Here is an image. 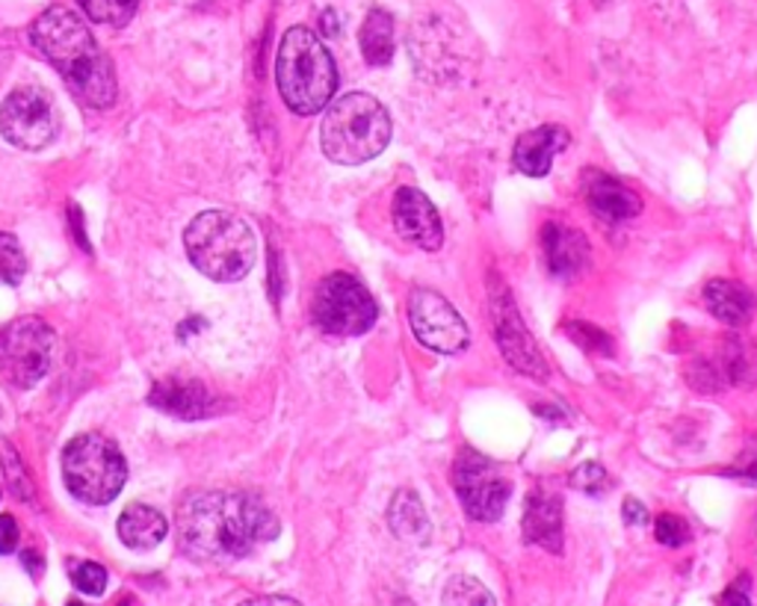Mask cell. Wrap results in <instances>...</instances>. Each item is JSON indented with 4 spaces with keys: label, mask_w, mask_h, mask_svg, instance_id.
Here are the masks:
<instances>
[{
    "label": "cell",
    "mask_w": 757,
    "mask_h": 606,
    "mask_svg": "<svg viewBox=\"0 0 757 606\" xmlns=\"http://www.w3.org/2000/svg\"><path fill=\"white\" fill-rule=\"evenodd\" d=\"M53 331L41 319H15L0 331V373L19 388H31L48 373Z\"/></svg>",
    "instance_id": "obj_8"
},
{
    "label": "cell",
    "mask_w": 757,
    "mask_h": 606,
    "mask_svg": "<svg viewBox=\"0 0 757 606\" xmlns=\"http://www.w3.org/2000/svg\"><path fill=\"white\" fill-rule=\"evenodd\" d=\"M62 473L69 492L83 504L104 506L122 492L128 480V464L122 450L104 435H77L62 456Z\"/></svg>",
    "instance_id": "obj_6"
},
{
    "label": "cell",
    "mask_w": 757,
    "mask_h": 606,
    "mask_svg": "<svg viewBox=\"0 0 757 606\" xmlns=\"http://www.w3.org/2000/svg\"><path fill=\"white\" fill-rule=\"evenodd\" d=\"M72 216H74V226H81V214H77V207H72ZM77 240H81V246L83 249H89V243H86V237L77 231Z\"/></svg>",
    "instance_id": "obj_36"
},
{
    "label": "cell",
    "mask_w": 757,
    "mask_h": 606,
    "mask_svg": "<svg viewBox=\"0 0 757 606\" xmlns=\"http://www.w3.org/2000/svg\"><path fill=\"white\" fill-rule=\"evenodd\" d=\"M72 580L83 595L98 597L104 595V589H107V571H104V566H98V562H81V566H74Z\"/></svg>",
    "instance_id": "obj_30"
},
{
    "label": "cell",
    "mask_w": 757,
    "mask_h": 606,
    "mask_svg": "<svg viewBox=\"0 0 757 606\" xmlns=\"http://www.w3.org/2000/svg\"><path fill=\"white\" fill-rule=\"evenodd\" d=\"M69 606H83V604H77V601H74V604H69Z\"/></svg>",
    "instance_id": "obj_37"
},
{
    "label": "cell",
    "mask_w": 757,
    "mask_h": 606,
    "mask_svg": "<svg viewBox=\"0 0 757 606\" xmlns=\"http://www.w3.org/2000/svg\"><path fill=\"white\" fill-rule=\"evenodd\" d=\"M19 545V526L12 514H0V554H12Z\"/></svg>",
    "instance_id": "obj_32"
},
{
    "label": "cell",
    "mask_w": 757,
    "mask_h": 606,
    "mask_svg": "<svg viewBox=\"0 0 757 606\" xmlns=\"http://www.w3.org/2000/svg\"><path fill=\"white\" fill-rule=\"evenodd\" d=\"M311 314H314L317 329L332 338H359L373 329L378 308L359 278L347 276V272H332L317 284Z\"/></svg>",
    "instance_id": "obj_7"
},
{
    "label": "cell",
    "mask_w": 757,
    "mask_h": 606,
    "mask_svg": "<svg viewBox=\"0 0 757 606\" xmlns=\"http://www.w3.org/2000/svg\"><path fill=\"white\" fill-rule=\"evenodd\" d=\"M725 371L734 385H755L757 347H752L748 340H731L725 350Z\"/></svg>",
    "instance_id": "obj_24"
},
{
    "label": "cell",
    "mask_w": 757,
    "mask_h": 606,
    "mask_svg": "<svg viewBox=\"0 0 757 606\" xmlns=\"http://www.w3.org/2000/svg\"><path fill=\"white\" fill-rule=\"evenodd\" d=\"M586 202H589V210L610 226L627 222L642 210V202L634 190H627L618 178L594 172V169L586 178Z\"/></svg>",
    "instance_id": "obj_16"
},
{
    "label": "cell",
    "mask_w": 757,
    "mask_h": 606,
    "mask_svg": "<svg viewBox=\"0 0 757 606\" xmlns=\"http://www.w3.org/2000/svg\"><path fill=\"white\" fill-rule=\"evenodd\" d=\"M394 228L406 243L426 249V252L441 249V240H444L435 205L420 190H411V186H402L394 196Z\"/></svg>",
    "instance_id": "obj_13"
},
{
    "label": "cell",
    "mask_w": 757,
    "mask_h": 606,
    "mask_svg": "<svg viewBox=\"0 0 757 606\" xmlns=\"http://www.w3.org/2000/svg\"><path fill=\"white\" fill-rule=\"evenodd\" d=\"M572 143V136L565 131L563 124H542L536 131H527V134L515 143V166L521 169L524 175L542 178L551 172L553 157L565 152Z\"/></svg>",
    "instance_id": "obj_18"
},
{
    "label": "cell",
    "mask_w": 757,
    "mask_h": 606,
    "mask_svg": "<svg viewBox=\"0 0 757 606\" xmlns=\"http://www.w3.org/2000/svg\"><path fill=\"white\" fill-rule=\"evenodd\" d=\"M187 255L199 272L214 281H237L255 267L257 243L252 228L235 214L207 210L184 231Z\"/></svg>",
    "instance_id": "obj_5"
},
{
    "label": "cell",
    "mask_w": 757,
    "mask_h": 606,
    "mask_svg": "<svg viewBox=\"0 0 757 606\" xmlns=\"http://www.w3.org/2000/svg\"><path fill=\"white\" fill-rule=\"evenodd\" d=\"M705 302L713 317L722 319L725 326H734V329L748 326L757 308L752 290L737 284V281H710L705 290Z\"/></svg>",
    "instance_id": "obj_19"
},
{
    "label": "cell",
    "mask_w": 757,
    "mask_h": 606,
    "mask_svg": "<svg viewBox=\"0 0 757 606\" xmlns=\"http://www.w3.org/2000/svg\"><path fill=\"white\" fill-rule=\"evenodd\" d=\"M31 39L36 51L62 74L72 93L89 107L116 101L113 65L104 57L86 21L69 7H51L33 21Z\"/></svg>",
    "instance_id": "obj_2"
},
{
    "label": "cell",
    "mask_w": 757,
    "mask_h": 606,
    "mask_svg": "<svg viewBox=\"0 0 757 606\" xmlns=\"http://www.w3.org/2000/svg\"><path fill=\"white\" fill-rule=\"evenodd\" d=\"M359 41L370 65H388L394 57V19L385 10H373L361 24Z\"/></svg>",
    "instance_id": "obj_22"
},
{
    "label": "cell",
    "mask_w": 757,
    "mask_h": 606,
    "mask_svg": "<svg viewBox=\"0 0 757 606\" xmlns=\"http://www.w3.org/2000/svg\"><path fill=\"white\" fill-rule=\"evenodd\" d=\"M278 93L297 116H314L335 98L338 69L317 33L290 27L281 39L276 60Z\"/></svg>",
    "instance_id": "obj_3"
},
{
    "label": "cell",
    "mask_w": 757,
    "mask_h": 606,
    "mask_svg": "<svg viewBox=\"0 0 757 606\" xmlns=\"http://www.w3.org/2000/svg\"><path fill=\"white\" fill-rule=\"evenodd\" d=\"M542 246L544 257H548V267H551V272L556 278L580 276V272L589 267V260H592L589 240H586L584 231L560 226V222L544 226Z\"/></svg>",
    "instance_id": "obj_15"
},
{
    "label": "cell",
    "mask_w": 757,
    "mask_h": 606,
    "mask_svg": "<svg viewBox=\"0 0 757 606\" xmlns=\"http://www.w3.org/2000/svg\"><path fill=\"white\" fill-rule=\"evenodd\" d=\"M409 326L414 338L432 352L441 355H456L468 347L471 331L465 326V319L447 299L435 293V290L418 288L409 296Z\"/></svg>",
    "instance_id": "obj_11"
},
{
    "label": "cell",
    "mask_w": 757,
    "mask_h": 606,
    "mask_svg": "<svg viewBox=\"0 0 757 606\" xmlns=\"http://www.w3.org/2000/svg\"><path fill=\"white\" fill-rule=\"evenodd\" d=\"M24 562L31 566L33 574H39V571H41V559L36 554H33V550H24Z\"/></svg>",
    "instance_id": "obj_35"
},
{
    "label": "cell",
    "mask_w": 757,
    "mask_h": 606,
    "mask_svg": "<svg viewBox=\"0 0 757 606\" xmlns=\"http://www.w3.org/2000/svg\"><path fill=\"white\" fill-rule=\"evenodd\" d=\"M622 518L627 521V526H645L651 518H648V509H645L639 500H625V509H622Z\"/></svg>",
    "instance_id": "obj_33"
},
{
    "label": "cell",
    "mask_w": 757,
    "mask_h": 606,
    "mask_svg": "<svg viewBox=\"0 0 757 606\" xmlns=\"http://www.w3.org/2000/svg\"><path fill=\"white\" fill-rule=\"evenodd\" d=\"M154 409L184 417V421H195V417H207L214 414L216 397L207 391L202 381L193 379H166L154 385L152 397H148Z\"/></svg>",
    "instance_id": "obj_17"
},
{
    "label": "cell",
    "mask_w": 757,
    "mask_h": 606,
    "mask_svg": "<svg viewBox=\"0 0 757 606\" xmlns=\"http://www.w3.org/2000/svg\"><path fill=\"white\" fill-rule=\"evenodd\" d=\"M492 317H494V335H497V347H501L503 359L509 361L512 367L524 376L532 379H544L548 376V364H544L542 350L536 347V340L530 338V331L524 326V319L518 317V308L506 290H494L492 293Z\"/></svg>",
    "instance_id": "obj_12"
},
{
    "label": "cell",
    "mask_w": 757,
    "mask_h": 606,
    "mask_svg": "<svg viewBox=\"0 0 757 606\" xmlns=\"http://www.w3.org/2000/svg\"><path fill=\"white\" fill-rule=\"evenodd\" d=\"M27 272V257L21 252L19 240L12 234H0V284H19Z\"/></svg>",
    "instance_id": "obj_27"
},
{
    "label": "cell",
    "mask_w": 757,
    "mask_h": 606,
    "mask_svg": "<svg viewBox=\"0 0 757 606\" xmlns=\"http://www.w3.org/2000/svg\"><path fill=\"white\" fill-rule=\"evenodd\" d=\"M0 131L19 148L39 152L57 134V110L41 86H19L0 107Z\"/></svg>",
    "instance_id": "obj_10"
},
{
    "label": "cell",
    "mask_w": 757,
    "mask_h": 606,
    "mask_svg": "<svg viewBox=\"0 0 757 606\" xmlns=\"http://www.w3.org/2000/svg\"><path fill=\"white\" fill-rule=\"evenodd\" d=\"M124 606H128V604H124Z\"/></svg>",
    "instance_id": "obj_38"
},
{
    "label": "cell",
    "mask_w": 757,
    "mask_h": 606,
    "mask_svg": "<svg viewBox=\"0 0 757 606\" xmlns=\"http://www.w3.org/2000/svg\"><path fill=\"white\" fill-rule=\"evenodd\" d=\"M0 462H3V473H7V483H10L12 494H15V497H27V500H33L36 492H33L31 473H27V468H24V462H21V456L15 452V447H12L10 441H3V438H0Z\"/></svg>",
    "instance_id": "obj_26"
},
{
    "label": "cell",
    "mask_w": 757,
    "mask_h": 606,
    "mask_svg": "<svg viewBox=\"0 0 757 606\" xmlns=\"http://www.w3.org/2000/svg\"><path fill=\"white\" fill-rule=\"evenodd\" d=\"M388 524L394 535L402 538V542L420 545V542L430 538V521H426V512H423L414 492H399L394 497V504L388 509Z\"/></svg>",
    "instance_id": "obj_21"
},
{
    "label": "cell",
    "mask_w": 757,
    "mask_h": 606,
    "mask_svg": "<svg viewBox=\"0 0 757 606\" xmlns=\"http://www.w3.org/2000/svg\"><path fill=\"white\" fill-rule=\"evenodd\" d=\"M240 606H302L297 604L293 597H281V595H264V597H252V601H243Z\"/></svg>",
    "instance_id": "obj_34"
},
{
    "label": "cell",
    "mask_w": 757,
    "mask_h": 606,
    "mask_svg": "<svg viewBox=\"0 0 757 606\" xmlns=\"http://www.w3.org/2000/svg\"><path fill=\"white\" fill-rule=\"evenodd\" d=\"M77 3L95 24H110V27H124L140 7V0H77Z\"/></svg>",
    "instance_id": "obj_25"
},
{
    "label": "cell",
    "mask_w": 757,
    "mask_h": 606,
    "mask_svg": "<svg viewBox=\"0 0 757 606\" xmlns=\"http://www.w3.org/2000/svg\"><path fill=\"white\" fill-rule=\"evenodd\" d=\"M166 518L152 506H128L119 518V538L131 550H152L166 538Z\"/></svg>",
    "instance_id": "obj_20"
},
{
    "label": "cell",
    "mask_w": 757,
    "mask_h": 606,
    "mask_svg": "<svg viewBox=\"0 0 757 606\" xmlns=\"http://www.w3.org/2000/svg\"><path fill=\"white\" fill-rule=\"evenodd\" d=\"M390 143L388 110L364 93L340 95L328 101L320 122V145L332 163L359 166L378 157Z\"/></svg>",
    "instance_id": "obj_4"
},
{
    "label": "cell",
    "mask_w": 757,
    "mask_h": 606,
    "mask_svg": "<svg viewBox=\"0 0 757 606\" xmlns=\"http://www.w3.org/2000/svg\"><path fill=\"white\" fill-rule=\"evenodd\" d=\"M453 488L459 494L465 512L482 524H492L501 518L512 492L501 468L473 450H461L453 464Z\"/></svg>",
    "instance_id": "obj_9"
},
{
    "label": "cell",
    "mask_w": 757,
    "mask_h": 606,
    "mask_svg": "<svg viewBox=\"0 0 757 606\" xmlns=\"http://www.w3.org/2000/svg\"><path fill=\"white\" fill-rule=\"evenodd\" d=\"M572 485L577 488V492L584 494H592V497H598V494L610 492V476H606V471L601 468L598 462H586L580 464L577 471L572 473Z\"/></svg>",
    "instance_id": "obj_28"
},
{
    "label": "cell",
    "mask_w": 757,
    "mask_h": 606,
    "mask_svg": "<svg viewBox=\"0 0 757 606\" xmlns=\"http://www.w3.org/2000/svg\"><path fill=\"white\" fill-rule=\"evenodd\" d=\"M278 535V518L252 494L202 492L178 509V545L195 562H235Z\"/></svg>",
    "instance_id": "obj_1"
},
{
    "label": "cell",
    "mask_w": 757,
    "mask_h": 606,
    "mask_svg": "<svg viewBox=\"0 0 757 606\" xmlns=\"http://www.w3.org/2000/svg\"><path fill=\"white\" fill-rule=\"evenodd\" d=\"M524 542L539 545L551 554L563 550V500L548 488L527 494L524 504Z\"/></svg>",
    "instance_id": "obj_14"
},
{
    "label": "cell",
    "mask_w": 757,
    "mask_h": 606,
    "mask_svg": "<svg viewBox=\"0 0 757 606\" xmlns=\"http://www.w3.org/2000/svg\"><path fill=\"white\" fill-rule=\"evenodd\" d=\"M722 606H752V601H748V577H740L722 592Z\"/></svg>",
    "instance_id": "obj_31"
},
{
    "label": "cell",
    "mask_w": 757,
    "mask_h": 606,
    "mask_svg": "<svg viewBox=\"0 0 757 606\" xmlns=\"http://www.w3.org/2000/svg\"><path fill=\"white\" fill-rule=\"evenodd\" d=\"M441 606H497V604H494L492 592L482 586L477 577L459 574V577H453L450 583L444 586Z\"/></svg>",
    "instance_id": "obj_23"
},
{
    "label": "cell",
    "mask_w": 757,
    "mask_h": 606,
    "mask_svg": "<svg viewBox=\"0 0 757 606\" xmlns=\"http://www.w3.org/2000/svg\"><path fill=\"white\" fill-rule=\"evenodd\" d=\"M654 535L657 542L665 547H681L689 542V526H686L684 518H677V514H660L654 521Z\"/></svg>",
    "instance_id": "obj_29"
}]
</instances>
